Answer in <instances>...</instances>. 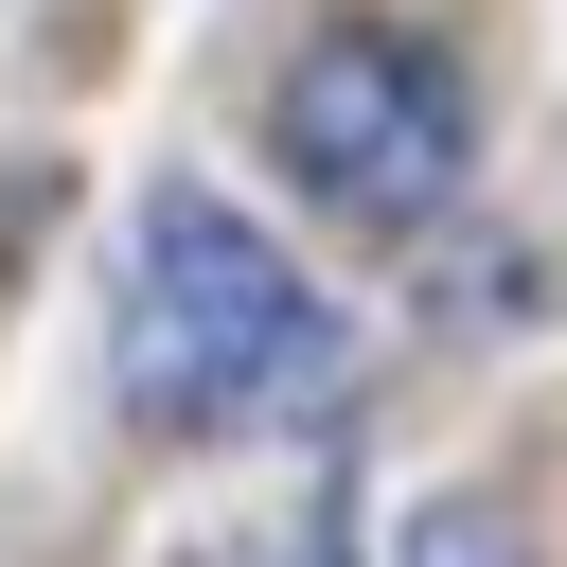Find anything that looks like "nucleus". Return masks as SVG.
Instances as JSON below:
<instances>
[{
	"instance_id": "nucleus-2",
	"label": "nucleus",
	"mask_w": 567,
	"mask_h": 567,
	"mask_svg": "<svg viewBox=\"0 0 567 567\" xmlns=\"http://www.w3.org/2000/svg\"><path fill=\"white\" fill-rule=\"evenodd\" d=\"M284 177L319 195V213H354V230H425L443 195H461V142H478V106H461V71L425 53V35H319L301 71H284Z\"/></svg>"
},
{
	"instance_id": "nucleus-1",
	"label": "nucleus",
	"mask_w": 567,
	"mask_h": 567,
	"mask_svg": "<svg viewBox=\"0 0 567 567\" xmlns=\"http://www.w3.org/2000/svg\"><path fill=\"white\" fill-rule=\"evenodd\" d=\"M354 390V337L337 301L230 213V195H159L142 213V266H124V408L159 443H213V425H266V408H337Z\"/></svg>"
},
{
	"instance_id": "nucleus-4",
	"label": "nucleus",
	"mask_w": 567,
	"mask_h": 567,
	"mask_svg": "<svg viewBox=\"0 0 567 567\" xmlns=\"http://www.w3.org/2000/svg\"><path fill=\"white\" fill-rule=\"evenodd\" d=\"M284 567H354V496H319V514L284 532Z\"/></svg>"
},
{
	"instance_id": "nucleus-3",
	"label": "nucleus",
	"mask_w": 567,
	"mask_h": 567,
	"mask_svg": "<svg viewBox=\"0 0 567 567\" xmlns=\"http://www.w3.org/2000/svg\"><path fill=\"white\" fill-rule=\"evenodd\" d=\"M408 567H532V549H514L478 496H425V514H408Z\"/></svg>"
}]
</instances>
